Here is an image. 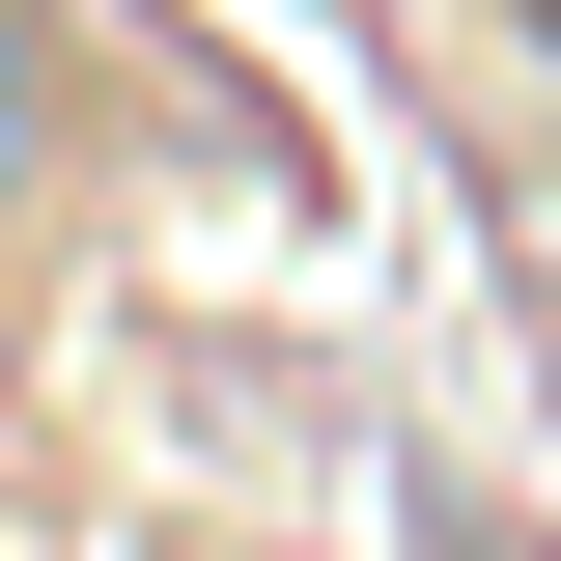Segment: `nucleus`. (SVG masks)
I'll use <instances>...</instances> for the list:
<instances>
[{"instance_id": "obj_1", "label": "nucleus", "mask_w": 561, "mask_h": 561, "mask_svg": "<svg viewBox=\"0 0 561 561\" xmlns=\"http://www.w3.org/2000/svg\"><path fill=\"white\" fill-rule=\"evenodd\" d=\"M57 169V84H28V0H0V197Z\"/></svg>"}, {"instance_id": "obj_2", "label": "nucleus", "mask_w": 561, "mask_h": 561, "mask_svg": "<svg viewBox=\"0 0 561 561\" xmlns=\"http://www.w3.org/2000/svg\"><path fill=\"white\" fill-rule=\"evenodd\" d=\"M534 57H561V0H534Z\"/></svg>"}]
</instances>
